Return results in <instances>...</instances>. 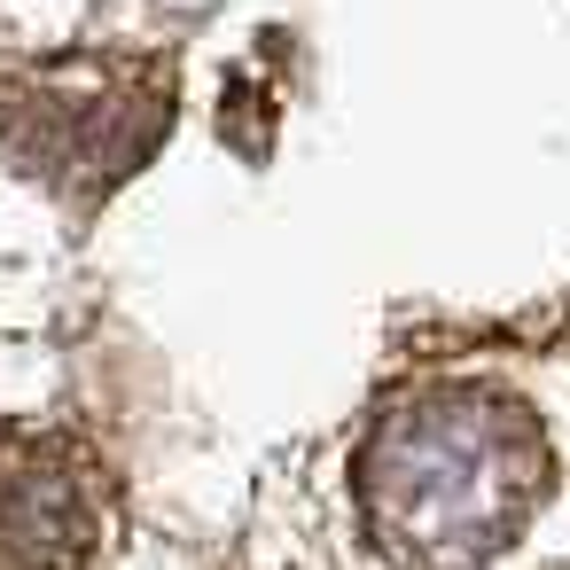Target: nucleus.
Masks as SVG:
<instances>
[{
	"label": "nucleus",
	"mask_w": 570,
	"mask_h": 570,
	"mask_svg": "<svg viewBox=\"0 0 570 570\" xmlns=\"http://www.w3.org/2000/svg\"><path fill=\"white\" fill-rule=\"evenodd\" d=\"M110 484L63 430H0V570H95Z\"/></svg>",
	"instance_id": "2"
},
{
	"label": "nucleus",
	"mask_w": 570,
	"mask_h": 570,
	"mask_svg": "<svg viewBox=\"0 0 570 570\" xmlns=\"http://www.w3.org/2000/svg\"><path fill=\"white\" fill-rule=\"evenodd\" d=\"M554 492L539 414L500 383H414L352 453V500L391 570H492Z\"/></svg>",
	"instance_id": "1"
}]
</instances>
